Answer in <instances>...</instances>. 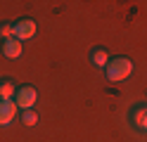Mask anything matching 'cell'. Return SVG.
<instances>
[{
  "label": "cell",
  "mask_w": 147,
  "mask_h": 142,
  "mask_svg": "<svg viewBox=\"0 0 147 142\" xmlns=\"http://www.w3.org/2000/svg\"><path fill=\"white\" fill-rule=\"evenodd\" d=\"M105 73L112 83H123L133 73V62L128 57H112L105 66Z\"/></svg>",
  "instance_id": "cell-1"
},
{
  "label": "cell",
  "mask_w": 147,
  "mask_h": 142,
  "mask_svg": "<svg viewBox=\"0 0 147 142\" xmlns=\"http://www.w3.org/2000/svg\"><path fill=\"white\" fill-rule=\"evenodd\" d=\"M36 102H38V90H36L33 85H19V88H17V92H14V104H17L22 111L33 109Z\"/></svg>",
  "instance_id": "cell-2"
},
{
  "label": "cell",
  "mask_w": 147,
  "mask_h": 142,
  "mask_svg": "<svg viewBox=\"0 0 147 142\" xmlns=\"http://www.w3.org/2000/svg\"><path fill=\"white\" fill-rule=\"evenodd\" d=\"M36 31H38V24H36V19H17L14 22V38L17 40H31V38L36 36Z\"/></svg>",
  "instance_id": "cell-3"
},
{
  "label": "cell",
  "mask_w": 147,
  "mask_h": 142,
  "mask_svg": "<svg viewBox=\"0 0 147 142\" xmlns=\"http://www.w3.org/2000/svg\"><path fill=\"white\" fill-rule=\"evenodd\" d=\"M17 104L14 100H0V126H10L17 118Z\"/></svg>",
  "instance_id": "cell-4"
},
{
  "label": "cell",
  "mask_w": 147,
  "mask_h": 142,
  "mask_svg": "<svg viewBox=\"0 0 147 142\" xmlns=\"http://www.w3.org/2000/svg\"><path fill=\"white\" fill-rule=\"evenodd\" d=\"M24 52L22 47V40H17V38H10V40H3V55L7 59H19Z\"/></svg>",
  "instance_id": "cell-5"
},
{
  "label": "cell",
  "mask_w": 147,
  "mask_h": 142,
  "mask_svg": "<svg viewBox=\"0 0 147 142\" xmlns=\"http://www.w3.org/2000/svg\"><path fill=\"white\" fill-rule=\"evenodd\" d=\"M128 118H131V123H133L138 130H140L142 123H145V118H147V107H145V104H138V107H133L131 114H128Z\"/></svg>",
  "instance_id": "cell-6"
},
{
  "label": "cell",
  "mask_w": 147,
  "mask_h": 142,
  "mask_svg": "<svg viewBox=\"0 0 147 142\" xmlns=\"http://www.w3.org/2000/svg\"><path fill=\"white\" fill-rule=\"evenodd\" d=\"M90 62L95 66H100V69H105L107 62H109V52L105 47H93V50H90Z\"/></svg>",
  "instance_id": "cell-7"
},
{
  "label": "cell",
  "mask_w": 147,
  "mask_h": 142,
  "mask_svg": "<svg viewBox=\"0 0 147 142\" xmlns=\"http://www.w3.org/2000/svg\"><path fill=\"white\" fill-rule=\"evenodd\" d=\"M14 92H17V85L10 78L0 81V100H14Z\"/></svg>",
  "instance_id": "cell-8"
},
{
  "label": "cell",
  "mask_w": 147,
  "mask_h": 142,
  "mask_svg": "<svg viewBox=\"0 0 147 142\" xmlns=\"http://www.w3.org/2000/svg\"><path fill=\"white\" fill-rule=\"evenodd\" d=\"M22 123H24V126H36V123H38V114H36L33 109L22 111Z\"/></svg>",
  "instance_id": "cell-9"
},
{
  "label": "cell",
  "mask_w": 147,
  "mask_h": 142,
  "mask_svg": "<svg viewBox=\"0 0 147 142\" xmlns=\"http://www.w3.org/2000/svg\"><path fill=\"white\" fill-rule=\"evenodd\" d=\"M0 38H3V40L14 38V24H10V22H3V24H0Z\"/></svg>",
  "instance_id": "cell-10"
},
{
  "label": "cell",
  "mask_w": 147,
  "mask_h": 142,
  "mask_svg": "<svg viewBox=\"0 0 147 142\" xmlns=\"http://www.w3.org/2000/svg\"><path fill=\"white\" fill-rule=\"evenodd\" d=\"M142 133H147V118H145V123H142V128H140Z\"/></svg>",
  "instance_id": "cell-11"
}]
</instances>
